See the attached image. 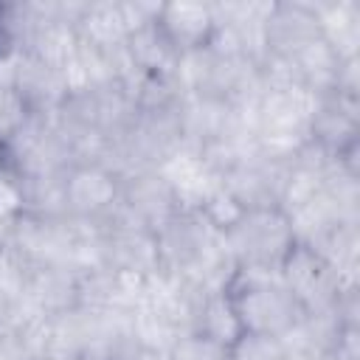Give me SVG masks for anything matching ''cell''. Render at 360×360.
<instances>
[{"mask_svg":"<svg viewBox=\"0 0 360 360\" xmlns=\"http://www.w3.org/2000/svg\"><path fill=\"white\" fill-rule=\"evenodd\" d=\"M225 292L231 295L242 335L281 338L304 318V307L284 287L278 273L236 270L233 278L228 281Z\"/></svg>","mask_w":360,"mask_h":360,"instance_id":"obj_1","label":"cell"},{"mask_svg":"<svg viewBox=\"0 0 360 360\" xmlns=\"http://www.w3.org/2000/svg\"><path fill=\"white\" fill-rule=\"evenodd\" d=\"M222 242L236 270L278 273L281 262L295 245V233L284 208H248L225 233Z\"/></svg>","mask_w":360,"mask_h":360,"instance_id":"obj_2","label":"cell"},{"mask_svg":"<svg viewBox=\"0 0 360 360\" xmlns=\"http://www.w3.org/2000/svg\"><path fill=\"white\" fill-rule=\"evenodd\" d=\"M121 200V174L98 160L70 163L62 174V208L68 219L98 225Z\"/></svg>","mask_w":360,"mask_h":360,"instance_id":"obj_3","label":"cell"},{"mask_svg":"<svg viewBox=\"0 0 360 360\" xmlns=\"http://www.w3.org/2000/svg\"><path fill=\"white\" fill-rule=\"evenodd\" d=\"M222 233H217L197 208H180L166 225L155 231L160 273L169 276H191L219 245Z\"/></svg>","mask_w":360,"mask_h":360,"instance_id":"obj_4","label":"cell"},{"mask_svg":"<svg viewBox=\"0 0 360 360\" xmlns=\"http://www.w3.org/2000/svg\"><path fill=\"white\" fill-rule=\"evenodd\" d=\"M278 278L298 298L304 312L329 309L335 304L338 292L343 287H349V281H343L338 276V270L315 248L301 245V242H295L292 250L287 253V259L281 262Z\"/></svg>","mask_w":360,"mask_h":360,"instance_id":"obj_5","label":"cell"},{"mask_svg":"<svg viewBox=\"0 0 360 360\" xmlns=\"http://www.w3.org/2000/svg\"><path fill=\"white\" fill-rule=\"evenodd\" d=\"M118 208L127 219L155 233L186 205L163 169H146V172H132L121 177Z\"/></svg>","mask_w":360,"mask_h":360,"instance_id":"obj_6","label":"cell"},{"mask_svg":"<svg viewBox=\"0 0 360 360\" xmlns=\"http://www.w3.org/2000/svg\"><path fill=\"white\" fill-rule=\"evenodd\" d=\"M0 79H8L28 104L31 115L51 118L70 93V82L62 65L20 51L8 65L0 68Z\"/></svg>","mask_w":360,"mask_h":360,"instance_id":"obj_7","label":"cell"},{"mask_svg":"<svg viewBox=\"0 0 360 360\" xmlns=\"http://www.w3.org/2000/svg\"><path fill=\"white\" fill-rule=\"evenodd\" d=\"M307 138L335 160L357 149L360 146V98L343 96V93L315 96L309 110Z\"/></svg>","mask_w":360,"mask_h":360,"instance_id":"obj_8","label":"cell"},{"mask_svg":"<svg viewBox=\"0 0 360 360\" xmlns=\"http://www.w3.org/2000/svg\"><path fill=\"white\" fill-rule=\"evenodd\" d=\"M264 59H292L321 39V20L315 3H270L264 17Z\"/></svg>","mask_w":360,"mask_h":360,"instance_id":"obj_9","label":"cell"},{"mask_svg":"<svg viewBox=\"0 0 360 360\" xmlns=\"http://www.w3.org/2000/svg\"><path fill=\"white\" fill-rule=\"evenodd\" d=\"M287 172H290V160H276V158L250 152L225 177H219V183L236 197V202L245 211L270 208V205L281 208V191H284Z\"/></svg>","mask_w":360,"mask_h":360,"instance_id":"obj_10","label":"cell"},{"mask_svg":"<svg viewBox=\"0 0 360 360\" xmlns=\"http://www.w3.org/2000/svg\"><path fill=\"white\" fill-rule=\"evenodd\" d=\"M22 295L42 318L62 315L79 307V267L70 262L37 264L22 278Z\"/></svg>","mask_w":360,"mask_h":360,"instance_id":"obj_11","label":"cell"},{"mask_svg":"<svg viewBox=\"0 0 360 360\" xmlns=\"http://www.w3.org/2000/svg\"><path fill=\"white\" fill-rule=\"evenodd\" d=\"M158 28L180 56L202 51L217 34L214 3H160Z\"/></svg>","mask_w":360,"mask_h":360,"instance_id":"obj_12","label":"cell"},{"mask_svg":"<svg viewBox=\"0 0 360 360\" xmlns=\"http://www.w3.org/2000/svg\"><path fill=\"white\" fill-rule=\"evenodd\" d=\"M321 20V37L332 45L340 59L360 56V3L357 0H326L315 3Z\"/></svg>","mask_w":360,"mask_h":360,"instance_id":"obj_13","label":"cell"},{"mask_svg":"<svg viewBox=\"0 0 360 360\" xmlns=\"http://www.w3.org/2000/svg\"><path fill=\"white\" fill-rule=\"evenodd\" d=\"M127 56L135 73H177L180 53L158 28V17L127 37Z\"/></svg>","mask_w":360,"mask_h":360,"instance_id":"obj_14","label":"cell"},{"mask_svg":"<svg viewBox=\"0 0 360 360\" xmlns=\"http://www.w3.org/2000/svg\"><path fill=\"white\" fill-rule=\"evenodd\" d=\"M76 37L101 51H112V48L124 45L129 37V28H127L121 3H112V0L87 3L76 22Z\"/></svg>","mask_w":360,"mask_h":360,"instance_id":"obj_15","label":"cell"},{"mask_svg":"<svg viewBox=\"0 0 360 360\" xmlns=\"http://www.w3.org/2000/svg\"><path fill=\"white\" fill-rule=\"evenodd\" d=\"M191 332H200V335H205V338H211V340H217V343H222L228 349L242 338V326H239L236 309H233L231 295L225 290L205 292V298L197 307Z\"/></svg>","mask_w":360,"mask_h":360,"instance_id":"obj_16","label":"cell"},{"mask_svg":"<svg viewBox=\"0 0 360 360\" xmlns=\"http://www.w3.org/2000/svg\"><path fill=\"white\" fill-rule=\"evenodd\" d=\"M194 208L200 211V217H202L217 233H225V231L245 214V208L236 202V197H233L222 183H214V186L202 194V200H200Z\"/></svg>","mask_w":360,"mask_h":360,"instance_id":"obj_17","label":"cell"},{"mask_svg":"<svg viewBox=\"0 0 360 360\" xmlns=\"http://www.w3.org/2000/svg\"><path fill=\"white\" fill-rule=\"evenodd\" d=\"M31 121V110L8 79H0V143L14 141Z\"/></svg>","mask_w":360,"mask_h":360,"instance_id":"obj_18","label":"cell"},{"mask_svg":"<svg viewBox=\"0 0 360 360\" xmlns=\"http://www.w3.org/2000/svg\"><path fill=\"white\" fill-rule=\"evenodd\" d=\"M169 360H231V349L200 335V332H183L169 349Z\"/></svg>","mask_w":360,"mask_h":360,"instance_id":"obj_19","label":"cell"},{"mask_svg":"<svg viewBox=\"0 0 360 360\" xmlns=\"http://www.w3.org/2000/svg\"><path fill=\"white\" fill-rule=\"evenodd\" d=\"M231 360H287L278 338L270 335H242L231 346Z\"/></svg>","mask_w":360,"mask_h":360,"instance_id":"obj_20","label":"cell"},{"mask_svg":"<svg viewBox=\"0 0 360 360\" xmlns=\"http://www.w3.org/2000/svg\"><path fill=\"white\" fill-rule=\"evenodd\" d=\"M107 360H169V357H166L163 349H155V346H146V343L129 338V340L118 343V346L110 352Z\"/></svg>","mask_w":360,"mask_h":360,"instance_id":"obj_21","label":"cell"},{"mask_svg":"<svg viewBox=\"0 0 360 360\" xmlns=\"http://www.w3.org/2000/svg\"><path fill=\"white\" fill-rule=\"evenodd\" d=\"M17 53H20V45H17V39H14V34L6 22V11H3V3H0V68L8 65Z\"/></svg>","mask_w":360,"mask_h":360,"instance_id":"obj_22","label":"cell"},{"mask_svg":"<svg viewBox=\"0 0 360 360\" xmlns=\"http://www.w3.org/2000/svg\"><path fill=\"white\" fill-rule=\"evenodd\" d=\"M25 360H62V357L48 354V352H34V354H31V357H25Z\"/></svg>","mask_w":360,"mask_h":360,"instance_id":"obj_23","label":"cell"}]
</instances>
